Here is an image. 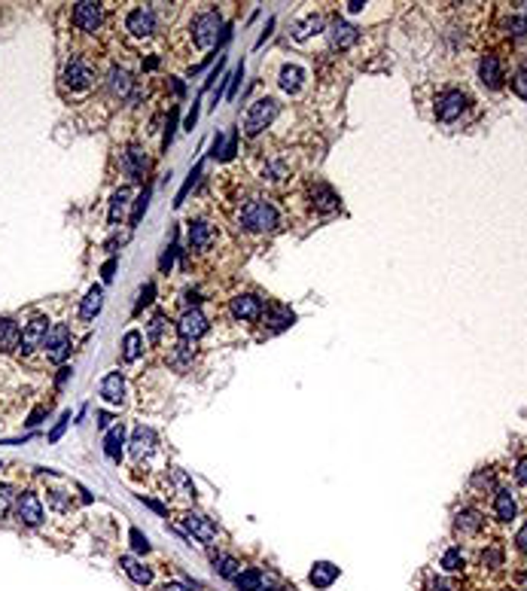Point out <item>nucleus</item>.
Listing matches in <instances>:
<instances>
[{
  "mask_svg": "<svg viewBox=\"0 0 527 591\" xmlns=\"http://www.w3.org/2000/svg\"><path fill=\"white\" fill-rule=\"evenodd\" d=\"M168 472H171L174 485H177L180 491H183V497H192V500H195V485L189 482V476H186V472H183V469H177V467H171Z\"/></svg>",
  "mask_w": 527,
  "mask_h": 591,
  "instance_id": "nucleus-40",
  "label": "nucleus"
},
{
  "mask_svg": "<svg viewBox=\"0 0 527 591\" xmlns=\"http://www.w3.org/2000/svg\"><path fill=\"white\" fill-rule=\"evenodd\" d=\"M128 452H131V457H135L137 463H141V461H150V457L159 452L156 433H152L150 427H135V433H131V442H128Z\"/></svg>",
  "mask_w": 527,
  "mask_h": 591,
  "instance_id": "nucleus-16",
  "label": "nucleus"
},
{
  "mask_svg": "<svg viewBox=\"0 0 527 591\" xmlns=\"http://www.w3.org/2000/svg\"><path fill=\"white\" fill-rule=\"evenodd\" d=\"M159 25H162V21H159L156 3H135L131 10H126V16H122L126 34L137 43H150L152 37L159 34Z\"/></svg>",
  "mask_w": 527,
  "mask_h": 591,
  "instance_id": "nucleus-3",
  "label": "nucleus"
},
{
  "mask_svg": "<svg viewBox=\"0 0 527 591\" xmlns=\"http://www.w3.org/2000/svg\"><path fill=\"white\" fill-rule=\"evenodd\" d=\"M143 353V332L128 329L126 338H122V363H137Z\"/></svg>",
  "mask_w": 527,
  "mask_h": 591,
  "instance_id": "nucleus-30",
  "label": "nucleus"
},
{
  "mask_svg": "<svg viewBox=\"0 0 527 591\" xmlns=\"http://www.w3.org/2000/svg\"><path fill=\"white\" fill-rule=\"evenodd\" d=\"M430 591H460L451 579H433L430 582Z\"/></svg>",
  "mask_w": 527,
  "mask_h": 591,
  "instance_id": "nucleus-49",
  "label": "nucleus"
},
{
  "mask_svg": "<svg viewBox=\"0 0 527 591\" xmlns=\"http://www.w3.org/2000/svg\"><path fill=\"white\" fill-rule=\"evenodd\" d=\"M214 570L223 576V579H235L241 573V561L232 555H223V552H214Z\"/></svg>",
  "mask_w": 527,
  "mask_h": 591,
  "instance_id": "nucleus-35",
  "label": "nucleus"
},
{
  "mask_svg": "<svg viewBox=\"0 0 527 591\" xmlns=\"http://www.w3.org/2000/svg\"><path fill=\"white\" fill-rule=\"evenodd\" d=\"M186 241H189V250L195 253H208L217 241V232L208 220H189V229H186Z\"/></svg>",
  "mask_w": 527,
  "mask_h": 591,
  "instance_id": "nucleus-14",
  "label": "nucleus"
},
{
  "mask_svg": "<svg viewBox=\"0 0 527 591\" xmlns=\"http://www.w3.org/2000/svg\"><path fill=\"white\" fill-rule=\"evenodd\" d=\"M287 174H290V168H287V162L284 159H268L266 165H262V180L277 183V180H284Z\"/></svg>",
  "mask_w": 527,
  "mask_h": 591,
  "instance_id": "nucleus-39",
  "label": "nucleus"
},
{
  "mask_svg": "<svg viewBox=\"0 0 527 591\" xmlns=\"http://www.w3.org/2000/svg\"><path fill=\"white\" fill-rule=\"evenodd\" d=\"M219 144H223V135L214 137V144H210V156H217V153H219Z\"/></svg>",
  "mask_w": 527,
  "mask_h": 591,
  "instance_id": "nucleus-60",
  "label": "nucleus"
},
{
  "mask_svg": "<svg viewBox=\"0 0 527 591\" xmlns=\"http://www.w3.org/2000/svg\"><path fill=\"white\" fill-rule=\"evenodd\" d=\"M101 396L110 405H126V375L122 372H110L104 381H101Z\"/></svg>",
  "mask_w": 527,
  "mask_h": 591,
  "instance_id": "nucleus-20",
  "label": "nucleus"
},
{
  "mask_svg": "<svg viewBox=\"0 0 527 591\" xmlns=\"http://www.w3.org/2000/svg\"><path fill=\"white\" fill-rule=\"evenodd\" d=\"M485 530V519H481L479 509H460L455 515V534L464 539H473Z\"/></svg>",
  "mask_w": 527,
  "mask_h": 591,
  "instance_id": "nucleus-18",
  "label": "nucleus"
},
{
  "mask_svg": "<svg viewBox=\"0 0 527 591\" xmlns=\"http://www.w3.org/2000/svg\"><path fill=\"white\" fill-rule=\"evenodd\" d=\"M10 509H12V494H10V487L6 485H0V521L10 515Z\"/></svg>",
  "mask_w": 527,
  "mask_h": 591,
  "instance_id": "nucleus-44",
  "label": "nucleus"
},
{
  "mask_svg": "<svg viewBox=\"0 0 527 591\" xmlns=\"http://www.w3.org/2000/svg\"><path fill=\"white\" fill-rule=\"evenodd\" d=\"M235 153H238V137L232 135V137H229V146H226V153H223V159H232Z\"/></svg>",
  "mask_w": 527,
  "mask_h": 591,
  "instance_id": "nucleus-54",
  "label": "nucleus"
},
{
  "mask_svg": "<svg viewBox=\"0 0 527 591\" xmlns=\"http://www.w3.org/2000/svg\"><path fill=\"white\" fill-rule=\"evenodd\" d=\"M19 338H21V323L16 317H0V351L3 353L19 351Z\"/></svg>",
  "mask_w": 527,
  "mask_h": 591,
  "instance_id": "nucleus-24",
  "label": "nucleus"
},
{
  "mask_svg": "<svg viewBox=\"0 0 527 591\" xmlns=\"http://www.w3.org/2000/svg\"><path fill=\"white\" fill-rule=\"evenodd\" d=\"M152 296H156V284H146L143 290H141V299H137V311H141L143 305H150V302H152Z\"/></svg>",
  "mask_w": 527,
  "mask_h": 591,
  "instance_id": "nucleus-48",
  "label": "nucleus"
},
{
  "mask_svg": "<svg viewBox=\"0 0 527 591\" xmlns=\"http://www.w3.org/2000/svg\"><path fill=\"white\" fill-rule=\"evenodd\" d=\"M308 579H311V585H314V588H329L335 579H339V567L329 564V561H317V564L311 567Z\"/></svg>",
  "mask_w": 527,
  "mask_h": 591,
  "instance_id": "nucleus-28",
  "label": "nucleus"
},
{
  "mask_svg": "<svg viewBox=\"0 0 527 591\" xmlns=\"http://www.w3.org/2000/svg\"><path fill=\"white\" fill-rule=\"evenodd\" d=\"M49 329H52V323H49L46 314L34 311L28 317L25 323H21V338H19V357H31V353L43 351V342H46Z\"/></svg>",
  "mask_w": 527,
  "mask_h": 591,
  "instance_id": "nucleus-7",
  "label": "nucleus"
},
{
  "mask_svg": "<svg viewBox=\"0 0 527 591\" xmlns=\"http://www.w3.org/2000/svg\"><path fill=\"white\" fill-rule=\"evenodd\" d=\"M466 104H470V98H466L464 92H457V88H451V92H445L442 98H439L436 104V119L439 122H455L464 116Z\"/></svg>",
  "mask_w": 527,
  "mask_h": 591,
  "instance_id": "nucleus-15",
  "label": "nucleus"
},
{
  "mask_svg": "<svg viewBox=\"0 0 527 591\" xmlns=\"http://www.w3.org/2000/svg\"><path fill=\"white\" fill-rule=\"evenodd\" d=\"M128 536H131V545H135V552H141V555H146V552H150V539H146L137 527H131Z\"/></svg>",
  "mask_w": 527,
  "mask_h": 591,
  "instance_id": "nucleus-43",
  "label": "nucleus"
},
{
  "mask_svg": "<svg viewBox=\"0 0 527 591\" xmlns=\"http://www.w3.org/2000/svg\"><path fill=\"white\" fill-rule=\"evenodd\" d=\"M177 524H180V530L186 536H192V539H199V543L204 545H210V543H217V536H219V530H217V524L208 519V515H201V512H180L177 515Z\"/></svg>",
  "mask_w": 527,
  "mask_h": 591,
  "instance_id": "nucleus-8",
  "label": "nucleus"
},
{
  "mask_svg": "<svg viewBox=\"0 0 527 591\" xmlns=\"http://www.w3.org/2000/svg\"><path fill=\"white\" fill-rule=\"evenodd\" d=\"M165 329H168L165 314H152V320L146 323V338H150L152 348H162L165 345Z\"/></svg>",
  "mask_w": 527,
  "mask_h": 591,
  "instance_id": "nucleus-36",
  "label": "nucleus"
},
{
  "mask_svg": "<svg viewBox=\"0 0 527 591\" xmlns=\"http://www.w3.org/2000/svg\"><path fill=\"white\" fill-rule=\"evenodd\" d=\"M515 549H518V552H524V555H527V521L521 524V530L515 534Z\"/></svg>",
  "mask_w": 527,
  "mask_h": 591,
  "instance_id": "nucleus-50",
  "label": "nucleus"
},
{
  "mask_svg": "<svg viewBox=\"0 0 527 591\" xmlns=\"http://www.w3.org/2000/svg\"><path fill=\"white\" fill-rule=\"evenodd\" d=\"M68 424H70V411H64L61 420H58V424L52 427V433H49V442H58V439H61V433L68 430Z\"/></svg>",
  "mask_w": 527,
  "mask_h": 591,
  "instance_id": "nucleus-45",
  "label": "nucleus"
},
{
  "mask_svg": "<svg viewBox=\"0 0 527 591\" xmlns=\"http://www.w3.org/2000/svg\"><path fill=\"white\" fill-rule=\"evenodd\" d=\"M68 378H70V366H61V369H58V378H55V384H58V387H61V384L68 381Z\"/></svg>",
  "mask_w": 527,
  "mask_h": 591,
  "instance_id": "nucleus-58",
  "label": "nucleus"
},
{
  "mask_svg": "<svg viewBox=\"0 0 527 591\" xmlns=\"http://www.w3.org/2000/svg\"><path fill=\"white\" fill-rule=\"evenodd\" d=\"M128 202H131V189H128V186H122V189L113 192V198H110V213H107V223H110V226H116L122 217H126Z\"/></svg>",
  "mask_w": 527,
  "mask_h": 591,
  "instance_id": "nucleus-32",
  "label": "nucleus"
},
{
  "mask_svg": "<svg viewBox=\"0 0 527 591\" xmlns=\"http://www.w3.org/2000/svg\"><path fill=\"white\" fill-rule=\"evenodd\" d=\"M238 226L253 235H268L281 226V213L268 198H247L238 211Z\"/></svg>",
  "mask_w": 527,
  "mask_h": 591,
  "instance_id": "nucleus-2",
  "label": "nucleus"
},
{
  "mask_svg": "<svg viewBox=\"0 0 527 591\" xmlns=\"http://www.w3.org/2000/svg\"><path fill=\"white\" fill-rule=\"evenodd\" d=\"M439 567H442L445 573H460L466 567V558L464 552H460V545H451V549L442 552V558H439Z\"/></svg>",
  "mask_w": 527,
  "mask_h": 591,
  "instance_id": "nucleus-34",
  "label": "nucleus"
},
{
  "mask_svg": "<svg viewBox=\"0 0 527 591\" xmlns=\"http://www.w3.org/2000/svg\"><path fill=\"white\" fill-rule=\"evenodd\" d=\"M46 411H49V409H46V405H37V409L31 411V418H28V424H31V427H37V424H43V415H46Z\"/></svg>",
  "mask_w": 527,
  "mask_h": 591,
  "instance_id": "nucleus-52",
  "label": "nucleus"
},
{
  "mask_svg": "<svg viewBox=\"0 0 527 591\" xmlns=\"http://www.w3.org/2000/svg\"><path fill=\"white\" fill-rule=\"evenodd\" d=\"M512 92H515L521 101H527V64L512 77Z\"/></svg>",
  "mask_w": 527,
  "mask_h": 591,
  "instance_id": "nucleus-42",
  "label": "nucleus"
},
{
  "mask_svg": "<svg viewBox=\"0 0 527 591\" xmlns=\"http://www.w3.org/2000/svg\"><path fill=\"white\" fill-rule=\"evenodd\" d=\"M159 591H189V588H186V585H180V582H165V585L159 588Z\"/></svg>",
  "mask_w": 527,
  "mask_h": 591,
  "instance_id": "nucleus-59",
  "label": "nucleus"
},
{
  "mask_svg": "<svg viewBox=\"0 0 527 591\" xmlns=\"http://www.w3.org/2000/svg\"><path fill=\"white\" fill-rule=\"evenodd\" d=\"M195 119H199V104H192V110H189V116H186V131H192Z\"/></svg>",
  "mask_w": 527,
  "mask_h": 591,
  "instance_id": "nucleus-57",
  "label": "nucleus"
},
{
  "mask_svg": "<svg viewBox=\"0 0 527 591\" xmlns=\"http://www.w3.org/2000/svg\"><path fill=\"white\" fill-rule=\"evenodd\" d=\"M113 271H116V260H107L104 269H101V278H104V284H110V280H113Z\"/></svg>",
  "mask_w": 527,
  "mask_h": 591,
  "instance_id": "nucleus-53",
  "label": "nucleus"
},
{
  "mask_svg": "<svg viewBox=\"0 0 527 591\" xmlns=\"http://www.w3.org/2000/svg\"><path fill=\"white\" fill-rule=\"evenodd\" d=\"M141 500H143V503H146V506H150V509H156V512H159V515H165V512H168V509H165L162 503H156V500H152V497H143V494H141Z\"/></svg>",
  "mask_w": 527,
  "mask_h": 591,
  "instance_id": "nucleus-56",
  "label": "nucleus"
},
{
  "mask_svg": "<svg viewBox=\"0 0 527 591\" xmlns=\"http://www.w3.org/2000/svg\"><path fill=\"white\" fill-rule=\"evenodd\" d=\"M308 192H311V204H314L317 211L329 213V211L339 208V195H335L332 186H326V183H314Z\"/></svg>",
  "mask_w": 527,
  "mask_h": 591,
  "instance_id": "nucleus-27",
  "label": "nucleus"
},
{
  "mask_svg": "<svg viewBox=\"0 0 527 591\" xmlns=\"http://www.w3.org/2000/svg\"><path fill=\"white\" fill-rule=\"evenodd\" d=\"M146 202H150V189H143L141 195L135 198V211H131V229L141 223V217H143V211H146Z\"/></svg>",
  "mask_w": 527,
  "mask_h": 591,
  "instance_id": "nucleus-41",
  "label": "nucleus"
},
{
  "mask_svg": "<svg viewBox=\"0 0 527 591\" xmlns=\"http://www.w3.org/2000/svg\"><path fill=\"white\" fill-rule=\"evenodd\" d=\"M46 500H49V506H52L55 512H70V509H73V494H70L68 485L46 487Z\"/></svg>",
  "mask_w": 527,
  "mask_h": 591,
  "instance_id": "nucleus-31",
  "label": "nucleus"
},
{
  "mask_svg": "<svg viewBox=\"0 0 527 591\" xmlns=\"http://www.w3.org/2000/svg\"><path fill=\"white\" fill-rule=\"evenodd\" d=\"M189 37H192V46L195 49H210L217 46V40H226L229 31H223V19H219L217 10H208V12H199L189 25Z\"/></svg>",
  "mask_w": 527,
  "mask_h": 591,
  "instance_id": "nucleus-4",
  "label": "nucleus"
},
{
  "mask_svg": "<svg viewBox=\"0 0 527 591\" xmlns=\"http://www.w3.org/2000/svg\"><path fill=\"white\" fill-rule=\"evenodd\" d=\"M174 128H177V110H171V116H168V128H165V137H162V146H165V150H168V146H171Z\"/></svg>",
  "mask_w": 527,
  "mask_h": 591,
  "instance_id": "nucleus-47",
  "label": "nucleus"
},
{
  "mask_svg": "<svg viewBox=\"0 0 527 591\" xmlns=\"http://www.w3.org/2000/svg\"><path fill=\"white\" fill-rule=\"evenodd\" d=\"M101 79L98 61L89 52H73L61 68V92L68 98H77V95H89Z\"/></svg>",
  "mask_w": 527,
  "mask_h": 591,
  "instance_id": "nucleus-1",
  "label": "nucleus"
},
{
  "mask_svg": "<svg viewBox=\"0 0 527 591\" xmlns=\"http://www.w3.org/2000/svg\"><path fill=\"white\" fill-rule=\"evenodd\" d=\"M275 116H277V101L275 98H256L250 104V110H247V116H244V135L256 137L259 131H266L268 125L275 122Z\"/></svg>",
  "mask_w": 527,
  "mask_h": 591,
  "instance_id": "nucleus-10",
  "label": "nucleus"
},
{
  "mask_svg": "<svg viewBox=\"0 0 527 591\" xmlns=\"http://www.w3.org/2000/svg\"><path fill=\"white\" fill-rule=\"evenodd\" d=\"M479 77H481V83H485L488 88H500L503 86V61L497 55H481V61H479Z\"/></svg>",
  "mask_w": 527,
  "mask_h": 591,
  "instance_id": "nucleus-23",
  "label": "nucleus"
},
{
  "mask_svg": "<svg viewBox=\"0 0 527 591\" xmlns=\"http://www.w3.org/2000/svg\"><path fill=\"white\" fill-rule=\"evenodd\" d=\"M277 83H281V88L287 95H296L305 83V70L299 68V64H284L281 73H277Z\"/></svg>",
  "mask_w": 527,
  "mask_h": 591,
  "instance_id": "nucleus-29",
  "label": "nucleus"
},
{
  "mask_svg": "<svg viewBox=\"0 0 527 591\" xmlns=\"http://www.w3.org/2000/svg\"><path fill=\"white\" fill-rule=\"evenodd\" d=\"M515 482H518V485H527V457H521V461H518V467H515Z\"/></svg>",
  "mask_w": 527,
  "mask_h": 591,
  "instance_id": "nucleus-51",
  "label": "nucleus"
},
{
  "mask_svg": "<svg viewBox=\"0 0 527 591\" xmlns=\"http://www.w3.org/2000/svg\"><path fill=\"white\" fill-rule=\"evenodd\" d=\"M524 25H527V19H524Z\"/></svg>",
  "mask_w": 527,
  "mask_h": 591,
  "instance_id": "nucleus-62",
  "label": "nucleus"
},
{
  "mask_svg": "<svg viewBox=\"0 0 527 591\" xmlns=\"http://www.w3.org/2000/svg\"><path fill=\"white\" fill-rule=\"evenodd\" d=\"M70 348H73V327L64 320L52 323V329H49L46 342H43V360L52 366H64V360L70 357Z\"/></svg>",
  "mask_w": 527,
  "mask_h": 591,
  "instance_id": "nucleus-5",
  "label": "nucleus"
},
{
  "mask_svg": "<svg viewBox=\"0 0 527 591\" xmlns=\"http://www.w3.org/2000/svg\"><path fill=\"white\" fill-rule=\"evenodd\" d=\"M292 311L287 305H277V302H272V305L262 311V323H266V329L268 332H281V329H287V327H292Z\"/></svg>",
  "mask_w": 527,
  "mask_h": 591,
  "instance_id": "nucleus-21",
  "label": "nucleus"
},
{
  "mask_svg": "<svg viewBox=\"0 0 527 591\" xmlns=\"http://www.w3.org/2000/svg\"><path fill=\"white\" fill-rule=\"evenodd\" d=\"M208 317H204V311H199V308H189V311H183L180 314V320H177V336H180V342H199V338L208 332Z\"/></svg>",
  "mask_w": 527,
  "mask_h": 591,
  "instance_id": "nucleus-13",
  "label": "nucleus"
},
{
  "mask_svg": "<svg viewBox=\"0 0 527 591\" xmlns=\"http://www.w3.org/2000/svg\"><path fill=\"white\" fill-rule=\"evenodd\" d=\"M110 424H113V415H110V411H98V427L101 430H107Z\"/></svg>",
  "mask_w": 527,
  "mask_h": 591,
  "instance_id": "nucleus-55",
  "label": "nucleus"
},
{
  "mask_svg": "<svg viewBox=\"0 0 527 591\" xmlns=\"http://www.w3.org/2000/svg\"><path fill=\"white\" fill-rule=\"evenodd\" d=\"M101 308H104V290H101V287H89V293H86L83 302H79L77 314L83 323H92L95 317L101 314Z\"/></svg>",
  "mask_w": 527,
  "mask_h": 591,
  "instance_id": "nucleus-22",
  "label": "nucleus"
},
{
  "mask_svg": "<svg viewBox=\"0 0 527 591\" xmlns=\"http://www.w3.org/2000/svg\"><path fill=\"white\" fill-rule=\"evenodd\" d=\"M70 21L77 31L83 34H101V28L107 25V3H95V0H79V3H73L70 10Z\"/></svg>",
  "mask_w": 527,
  "mask_h": 591,
  "instance_id": "nucleus-6",
  "label": "nucleus"
},
{
  "mask_svg": "<svg viewBox=\"0 0 527 591\" xmlns=\"http://www.w3.org/2000/svg\"><path fill=\"white\" fill-rule=\"evenodd\" d=\"M104 92L113 101H131L137 92V79L128 68H110L104 77Z\"/></svg>",
  "mask_w": 527,
  "mask_h": 591,
  "instance_id": "nucleus-11",
  "label": "nucleus"
},
{
  "mask_svg": "<svg viewBox=\"0 0 527 591\" xmlns=\"http://www.w3.org/2000/svg\"><path fill=\"white\" fill-rule=\"evenodd\" d=\"M12 509H16L19 524H25V527H40V524L46 521V509H43L40 494L31 491V487H28V491H19Z\"/></svg>",
  "mask_w": 527,
  "mask_h": 591,
  "instance_id": "nucleus-9",
  "label": "nucleus"
},
{
  "mask_svg": "<svg viewBox=\"0 0 527 591\" xmlns=\"http://www.w3.org/2000/svg\"><path fill=\"white\" fill-rule=\"evenodd\" d=\"M122 445H126V427H113V430L107 433V439H104V454L110 457V461H116L119 463L122 461Z\"/></svg>",
  "mask_w": 527,
  "mask_h": 591,
  "instance_id": "nucleus-33",
  "label": "nucleus"
},
{
  "mask_svg": "<svg viewBox=\"0 0 527 591\" xmlns=\"http://www.w3.org/2000/svg\"><path fill=\"white\" fill-rule=\"evenodd\" d=\"M232 314L238 317V320H259L262 317V299L253 293H241L232 299Z\"/></svg>",
  "mask_w": 527,
  "mask_h": 591,
  "instance_id": "nucleus-19",
  "label": "nucleus"
},
{
  "mask_svg": "<svg viewBox=\"0 0 527 591\" xmlns=\"http://www.w3.org/2000/svg\"><path fill=\"white\" fill-rule=\"evenodd\" d=\"M199 177H201V165H195V171L189 174V180H186V183H183V189H180V195H177V204H183V198H186V192L195 186V180H199Z\"/></svg>",
  "mask_w": 527,
  "mask_h": 591,
  "instance_id": "nucleus-46",
  "label": "nucleus"
},
{
  "mask_svg": "<svg viewBox=\"0 0 527 591\" xmlns=\"http://www.w3.org/2000/svg\"><path fill=\"white\" fill-rule=\"evenodd\" d=\"M317 31H324V16H308L305 21H299V25L292 28V37H296V40H305V37H311Z\"/></svg>",
  "mask_w": 527,
  "mask_h": 591,
  "instance_id": "nucleus-38",
  "label": "nucleus"
},
{
  "mask_svg": "<svg viewBox=\"0 0 527 591\" xmlns=\"http://www.w3.org/2000/svg\"><path fill=\"white\" fill-rule=\"evenodd\" d=\"M119 171L126 180L131 183H141L146 171H150V159H146V150L143 146H137V144H131L126 146V150L119 153Z\"/></svg>",
  "mask_w": 527,
  "mask_h": 591,
  "instance_id": "nucleus-12",
  "label": "nucleus"
},
{
  "mask_svg": "<svg viewBox=\"0 0 527 591\" xmlns=\"http://www.w3.org/2000/svg\"><path fill=\"white\" fill-rule=\"evenodd\" d=\"M119 564H122V570L128 573V579L135 582V585H152V570L143 564V561H137V558H131V555H122L119 558Z\"/></svg>",
  "mask_w": 527,
  "mask_h": 591,
  "instance_id": "nucleus-25",
  "label": "nucleus"
},
{
  "mask_svg": "<svg viewBox=\"0 0 527 591\" xmlns=\"http://www.w3.org/2000/svg\"><path fill=\"white\" fill-rule=\"evenodd\" d=\"M494 512L500 521H512L518 515V503H515V494L509 487H497L494 491Z\"/></svg>",
  "mask_w": 527,
  "mask_h": 591,
  "instance_id": "nucleus-26",
  "label": "nucleus"
},
{
  "mask_svg": "<svg viewBox=\"0 0 527 591\" xmlns=\"http://www.w3.org/2000/svg\"><path fill=\"white\" fill-rule=\"evenodd\" d=\"M518 591H527V588H518Z\"/></svg>",
  "mask_w": 527,
  "mask_h": 591,
  "instance_id": "nucleus-61",
  "label": "nucleus"
},
{
  "mask_svg": "<svg viewBox=\"0 0 527 591\" xmlns=\"http://www.w3.org/2000/svg\"><path fill=\"white\" fill-rule=\"evenodd\" d=\"M329 40H332V49L348 52V49H354L357 43H360V28H354L345 19H339V21H332V28H329Z\"/></svg>",
  "mask_w": 527,
  "mask_h": 591,
  "instance_id": "nucleus-17",
  "label": "nucleus"
},
{
  "mask_svg": "<svg viewBox=\"0 0 527 591\" xmlns=\"http://www.w3.org/2000/svg\"><path fill=\"white\" fill-rule=\"evenodd\" d=\"M235 585L238 591H262V573L256 567H247V570H241L235 576Z\"/></svg>",
  "mask_w": 527,
  "mask_h": 591,
  "instance_id": "nucleus-37",
  "label": "nucleus"
}]
</instances>
